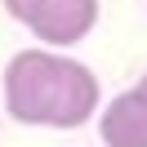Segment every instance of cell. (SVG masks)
Wrapping results in <instances>:
<instances>
[{
	"instance_id": "cell-1",
	"label": "cell",
	"mask_w": 147,
	"mask_h": 147,
	"mask_svg": "<svg viewBox=\"0 0 147 147\" xmlns=\"http://www.w3.org/2000/svg\"><path fill=\"white\" fill-rule=\"evenodd\" d=\"M0 107L27 129H85L102 107V85L67 49L31 45L0 71Z\"/></svg>"
},
{
	"instance_id": "cell-3",
	"label": "cell",
	"mask_w": 147,
	"mask_h": 147,
	"mask_svg": "<svg viewBox=\"0 0 147 147\" xmlns=\"http://www.w3.org/2000/svg\"><path fill=\"white\" fill-rule=\"evenodd\" d=\"M98 143L102 147H147V89L129 85L98 107Z\"/></svg>"
},
{
	"instance_id": "cell-4",
	"label": "cell",
	"mask_w": 147,
	"mask_h": 147,
	"mask_svg": "<svg viewBox=\"0 0 147 147\" xmlns=\"http://www.w3.org/2000/svg\"><path fill=\"white\" fill-rule=\"evenodd\" d=\"M138 85H143V89H147V71H143V80H138Z\"/></svg>"
},
{
	"instance_id": "cell-2",
	"label": "cell",
	"mask_w": 147,
	"mask_h": 147,
	"mask_svg": "<svg viewBox=\"0 0 147 147\" xmlns=\"http://www.w3.org/2000/svg\"><path fill=\"white\" fill-rule=\"evenodd\" d=\"M0 5L18 27L36 36V45L49 49H76L102 18L98 0H0Z\"/></svg>"
}]
</instances>
